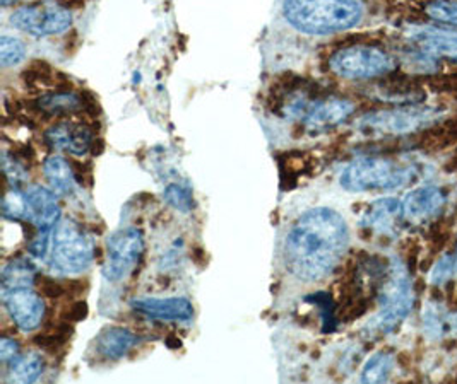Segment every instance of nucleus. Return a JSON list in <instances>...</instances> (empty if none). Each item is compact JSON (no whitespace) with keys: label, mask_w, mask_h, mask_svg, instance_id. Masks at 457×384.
Returning <instances> with one entry per match:
<instances>
[{"label":"nucleus","mask_w":457,"mask_h":384,"mask_svg":"<svg viewBox=\"0 0 457 384\" xmlns=\"http://www.w3.org/2000/svg\"><path fill=\"white\" fill-rule=\"evenodd\" d=\"M348 246L350 231L341 214L315 207L291 224L283 243V265L300 282H320L337 268Z\"/></svg>","instance_id":"1"},{"label":"nucleus","mask_w":457,"mask_h":384,"mask_svg":"<svg viewBox=\"0 0 457 384\" xmlns=\"http://www.w3.org/2000/svg\"><path fill=\"white\" fill-rule=\"evenodd\" d=\"M283 16L300 33L329 37L358 26L363 7L358 0H283Z\"/></svg>","instance_id":"2"},{"label":"nucleus","mask_w":457,"mask_h":384,"mask_svg":"<svg viewBox=\"0 0 457 384\" xmlns=\"http://www.w3.org/2000/svg\"><path fill=\"white\" fill-rule=\"evenodd\" d=\"M418 164L397 158L363 156L350 162L341 173V186L352 193L393 192L415 182Z\"/></svg>","instance_id":"3"},{"label":"nucleus","mask_w":457,"mask_h":384,"mask_svg":"<svg viewBox=\"0 0 457 384\" xmlns=\"http://www.w3.org/2000/svg\"><path fill=\"white\" fill-rule=\"evenodd\" d=\"M415 306V287L404 263L393 258L384 282L378 289V311L369 330L375 335H387L403 323Z\"/></svg>","instance_id":"4"},{"label":"nucleus","mask_w":457,"mask_h":384,"mask_svg":"<svg viewBox=\"0 0 457 384\" xmlns=\"http://www.w3.org/2000/svg\"><path fill=\"white\" fill-rule=\"evenodd\" d=\"M444 120V110L428 104H406L369 113L358 120V132L372 139L413 135Z\"/></svg>","instance_id":"5"},{"label":"nucleus","mask_w":457,"mask_h":384,"mask_svg":"<svg viewBox=\"0 0 457 384\" xmlns=\"http://www.w3.org/2000/svg\"><path fill=\"white\" fill-rule=\"evenodd\" d=\"M397 67L395 55L370 46L353 45L337 50L329 59V69L341 79L348 81H370L393 74Z\"/></svg>","instance_id":"6"},{"label":"nucleus","mask_w":457,"mask_h":384,"mask_svg":"<svg viewBox=\"0 0 457 384\" xmlns=\"http://www.w3.org/2000/svg\"><path fill=\"white\" fill-rule=\"evenodd\" d=\"M52 268L61 274H81L95 258V248L79 224L61 219L52 233Z\"/></svg>","instance_id":"7"},{"label":"nucleus","mask_w":457,"mask_h":384,"mask_svg":"<svg viewBox=\"0 0 457 384\" xmlns=\"http://www.w3.org/2000/svg\"><path fill=\"white\" fill-rule=\"evenodd\" d=\"M11 24L37 38L55 37L72 26V14L55 0H38L16 9L11 14Z\"/></svg>","instance_id":"8"},{"label":"nucleus","mask_w":457,"mask_h":384,"mask_svg":"<svg viewBox=\"0 0 457 384\" xmlns=\"http://www.w3.org/2000/svg\"><path fill=\"white\" fill-rule=\"evenodd\" d=\"M145 255V238L136 227H125L113 233L106 243L104 279L110 282H122Z\"/></svg>","instance_id":"9"},{"label":"nucleus","mask_w":457,"mask_h":384,"mask_svg":"<svg viewBox=\"0 0 457 384\" xmlns=\"http://www.w3.org/2000/svg\"><path fill=\"white\" fill-rule=\"evenodd\" d=\"M4 306L14 324L21 331H33L42 324L45 318V301L33 287L2 290Z\"/></svg>","instance_id":"10"},{"label":"nucleus","mask_w":457,"mask_h":384,"mask_svg":"<svg viewBox=\"0 0 457 384\" xmlns=\"http://www.w3.org/2000/svg\"><path fill=\"white\" fill-rule=\"evenodd\" d=\"M22 195L26 203L24 219L35 224L38 231H52L59 224L62 210L57 200V193L52 188L31 184L22 192Z\"/></svg>","instance_id":"11"},{"label":"nucleus","mask_w":457,"mask_h":384,"mask_svg":"<svg viewBox=\"0 0 457 384\" xmlns=\"http://www.w3.org/2000/svg\"><path fill=\"white\" fill-rule=\"evenodd\" d=\"M354 113V104L346 98L328 96L322 100H315L303 117V125L311 132H328L336 127L348 122Z\"/></svg>","instance_id":"12"},{"label":"nucleus","mask_w":457,"mask_h":384,"mask_svg":"<svg viewBox=\"0 0 457 384\" xmlns=\"http://www.w3.org/2000/svg\"><path fill=\"white\" fill-rule=\"evenodd\" d=\"M445 193L434 184L418 186L403 199L404 219L411 224H427L438 217L445 207Z\"/></svg>","instance_id":"13"},{"label":"nucleus","mask_w":457,"mask_h":384,"mask_svg":"<svg viewBox=\"0 0 457 384\" xmlns=\"http://www.w3.org/2000/svg\"><path fill=\"white\" fill-rule=\"evenodd\" d=\"M45 142L50 149L71 156H84L95 142L93 132L79 122H61L45 132Z\"/></svg>","instance_id":"14"},{"label":"nucleus","mask_w":457,"mask_h":384,"mask_svg":"<svg viewBox=\"0 0 457 384\" xmlns=\"http://www.w3.org/2000/svg\"><path fill=\"white\" fill-rule=\"evenodd\" d=\"M410 38L421 52L432 57L457 61L456 31L436 26H415L410 31Z\"/></svg>","instance_id":"15"},{"label":"nucleus","mask_w":457,"mask_h":384,"mask_svg":"<svg viewBox=\"0 0 457 384\" xmlns=\"http://www.w3.org/2000/svg\"><path fill=\"white\" fill-rule=\"evenodd\" d=\"M425 337L432 342H444L457 337V311L444 303L427 301L421 315Z\"/></svg>","instance_id":"16"},{"label":"nucleus","mask_w":457,"mask_h":384,"mask_svg":"<svg viewBox=\"0 0 457 384\" xmlns=\"http://www.w3.org/2000/svg\"><path fill=\"white\" fill-rule=\"evenodd\" d=\"M134 311L167 322H190L194 318V306L186 298H145L132 303Z\"/></svg>","instance_id":"17"},{"label":"nucleus","mask_w":457,"mask_h":384,"mask_svg":"<svg viewBox=\"0 0 457 384\" xmlns=\"http://www.w3.org/2000/svg\"><path fill=\"white\" fill-rule=\"evenodd\" d=\"M403 219H404L403 200L395 197H386L370 203L367 214L361 219V225L374 231L377 234L391 236L397 231Z\"/></svg>","instance_id":"18"},{"label":"nucleus","mask_w":457,"mask_h":384,"mask_svg":"<svg viewBox=\"0 0 457 384\" xmlns=\"http://www.w3.org/2000/svg\"><path fill=\"white\" fill-rule=\"evenodd\" d=\"M139 339L127 328L122 326H112L104 328V331L96 337V350L104 359H120L127 355Z\"/></svg>","instance_id":"19"},{"label":"nucleus","mask_w":457,"mask_h":384,"mask_svg":"<svg viewBox=\"0 0 457 384\" xmlns=\"http://www.w3.org/2000/svg\"><path fill=\"white\" fill-rule=\"evenodd\" d=\"M43 175L55 193L71 195L76 192V173L62 156H48L43 162Z\"/></svg>","instance_id":"20"},{"label":"nucleus","mask_w":457,"mask_h":384,"mask_svg":"<svg viewBox=\"0 0 457 384\" xmlns=\"http://www.w3.org/2000/svg\"><path fill=\"white\" fill-rule=\"evenodd\" d=\"M83 108V100L74 93L65 91H55L50 94H42L35 102V111H38L46 118L55 117H67L72 113H78Z\"/></svg>","instance_id":"21"},{"label":"nucleus","mask_w":457,"mask_h":384,"mask_svg":"<svg viewBox=\"0 0 457 384\" xmlns=\"http://www.w3.org/2000/svg\"><path fill=\"white\" fill-rule=\"evenodd\" d=\"M37 266L29 260L16 258L7 263L2 270V290L33 287L37 282Z\"/></svg>","instance_id":"22"},{"label":"nucleus","mask_w":457,"mask_h":384,"mask_svg":"<svg viewBox=\"0 0 457 384\" xmlns=\"http://www.w3.org/2000/svg\"><path fill=\"white\" fill-rule=\"evenodd\" d=\"M43 372V359L35 354L18 355L7 369V380L11 383H35Z\"/></svg>","instance_id":"23"},{"label":"nucleus","mask_w":457,"mask_h":384,"mask_svg":"<svg viewBox=\"0 0 457 384\" xmlns=\"http://www.w3.org/2000/svg\"><path fill=\"white\" fill-rule=\"evenodd\" d=\"M395 369V357L389 352H377L361 371V383H386Z\"/></svg>","instance_id":"24"},{"label":"nucleus","mask_w":457,"mask_h":384,"mask_svg":"<svg viewBox=\"0 0 457 384\" xmlns=\"http://www.w3.org/2000/svg\"><path fill=\"white\" fill-rule=\"evenodd\" d=\"M425 12L438 24L457 28V0H432L427 4Z\"/></svg>","instance_id":"25"},{"label":"nucleus","mask_w":457,"mask_h":384,"mask_svg":"<svg viewBox=\"0 0 457 384\" xmlns=\"http://www.w3.org/2000/svg\"><path fill=\"white\" fill-rule=\"evenodd\" d=\"M24 57H26L24 43L14 37L2 35V38H0V65L4 69H9V67L21 63Z\"/></svg>","instance_id":"26"},{"label":"nucleus","mask_w":457,"mask_h":384,"mask_svg":"<svg viewBox=\"0 0 457 384\" xmlns=\"http://www.w3.org/2000/svg\"><path fill=\"white\" fill-rule=\"evenodd\" d=\"M457 270V255H442L436 265L430 270L428 275V282L436 287H444L445 283L449 282Z\"/></svg>","instance_id":"27"},{"label":"nucleus","mask_w":457,"mask_h":384,"mask_svg":"<svg viewBox=\"0 0 457 384\" xmlns=\"http://www.w3.org/2000/svg\"><path fill=\"white\" fill-rule=\"evenodd\" d=\"M163 197L179 212H190L194 208L192 193L179 183H170L163 192Z\"/></svg>","instance_id":"28"},{"label":"nucleus","mask_w":457,"mask_h":384,"mask_svg":"<svg viewBox=\"0 0 457 384\" xmlns=\"http://www.w3.org/2000/svg\"><path fill=\"white\" fill-rule=\"evenodd\" d=\"M2 212L5 219H24L26 217V203H24V195L20 190L7 192L2 203Z\"/></svg>","instance_id":"29"},{"label":"nucleus","mask_w":457,"mask_h":384,"mask_svg":"<svg viewBox=\"0 0 457 384\" xmlns=\"http://www.w3.org/2000/svg\"><path fill=\"white\" fill-rule=\"evenodd\" d=\"M20 355V344L14 339H2L0 342V361L11 363Z\"/></svg>","instance_id":"30"},{"label":"nucleus","mask_w":457,"mask_h":384,"mask_svg":"<svg viewBox=\"0 0 457 384\" xmlns=\"http://www.w3.org/2000/svg\"><path fill=\"white\" fill-rule=\"evenodd\" d=\"M14 2H16V0H2V5H4V7H7V5L14 4Z\"/></svg>","instance_id":"31"}]
</instances>
